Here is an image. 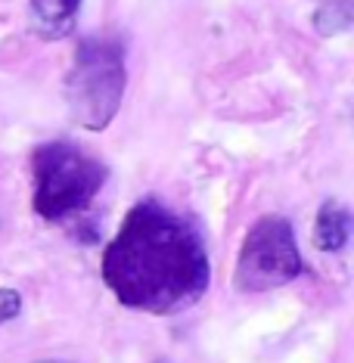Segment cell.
<instances>
[{
    "instance_id": "cell-1",
    "label": "cell",
    "mask_w": 354,
    "mask_h": 363,
    "mask_svg": "<svg viewBox=\"0 0 354 363\" xmlns=\"http://www.w3.org/2000/svg\"><path fill=\"white\" fill-rule=\"evenodd\" d=\"M100 274L118 304L168 317L209 292L211 261L190 218L155 199H140L106 245Z\"/></svg>"
},
{
    "instance_id": "cell-2",
    "label": "cell",
    "mask_w": 354,
    "mask_h": 363,
    "mask_svg": "<svg viewBox=\"0 0 354 363\" xmlns=\"http://www.w3.org/2000/svg\"><path fill=\"white\" fill-rule=\"evenodd\" d=\"M125 87V44L109 35L81 38L65 75V100L72 118L87 130H106L121 109Z\"/></svg>"
},
{
    "instance_id": "cell-3",
    "label": "cell",
    "mask_w": 354,
    "mask_h": 363,
    "mask_svg": "<svg viewBox=\"0 0 354 363\" xmlns=\"http://www.w3.org/2000/svg\"><path fill=\"white\" fill-rule=\"evenodd\" d=\"M31 174H35V196H31L35 211L44 220H65L87 211L109 171L81 146L69 140H50L31 152Z\"/></svg>"
},
{
    "instance_id": "cell-4",
    "label": "cell",
    "mask_w": 354,
    "mask_h": 363,
    "mask_svg": "<svg viewBox=\"0 0 354 363\" xmlns=\"http://www.w3.org/2000/svg\"><path fill=\"white\" fill-rule=\"evenodd\" d=\"M304 274V261L295 242L292 224L280 214H265L255 220L243 239L236 258L233 283L240 292H267L286 286Z\"/></svg>"
},
{
    "instance_id": "cell-5",
    "label": "cell",
    "mask_w": 354,
    "mask_h": 363,
    "mask_svg": "<svg viewBox=\"0 0 354 363\" xmlns=\"http://www.w3.org/2000/svg\"><path fill=\"white\" fill-rule=\"evenodd\" d=\"M84 0H28V31L40 40H62L75 31Z\"/></svg>"
},
{
    "instance_id": "cell-6",
    "label": "cell",
    "mask_w": 354,
    "mask_h": 363,
    "mask_svg": "<svg viewBox=\"0 0 354 363\" xmlns=\"http://www.w3.org/2000/svg\"><path fill=\"white\" fill-rule=\"evenodd\" d=\"M351 239V211L342 202L329 199L320 205L317 220H314V245L320 252H342Z\"/></svg>"
},
{
    "instance_id": "cell-7",
    "label": "cell",
    "mask_w": 354,
    "mask_h": 363,
    "mask_svg": "<svg viewBox=\"0 0 354 363\" xmlns=\"http://www.w3.org/2000/svg\"><path fill=\"white\" fill-rule=\"evenodd\" d=\"M354 26V0H326L314 10V31L323 38H336Z\"/></svg>"
},
{
    "instance_id": "cell-8",
    "label": "cell",
    "mask_w": 354,
    "mask_h": 363,
    "mask_svg": "<svg viewBox=\"0 0 354 363\" xmlns=\"http://www.w3.org/2000/svg\"><path fill=\"white\" fill-rule=\"evenodd\" d=\"M22 311V295L16 289L0 286V323H10V320L19 317Z\"/></svg>"
},
{
    "instance_id": "cell-9",
    "label": "cell",
    "mask_w": 354,
    "mask_h": 363,
    "mask_svg": "<svg viewBox=\"0 0 354 363\" xmlns=\"http://www.w3.org/2000/svg\"><path fill=\"white\" fill-rule=\"evenodd\" d=\"M44 363H60V360H44Z\"/></svg>"
},
{
    "instance_id": "cell-10",
    "label": "cell",
    "mask_w": 354,
    "mask_h": 363,
    "mask_svg": "<svg viewBox=\"0 0 354 363\" xmlns=\"http://www.w3.org/2000/svg\"><path fill=\"white\" fill-rule=\"evenodd\" d=\"M155 363H168V360H155Z\"/></svg>"
}]
</instances>
